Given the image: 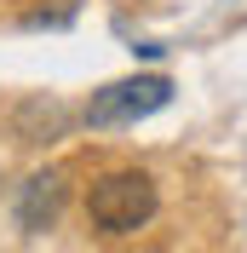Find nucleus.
Instances as JSON below:
<instances>
[{"label": "nucleus", "mask_w": 247, "mask_h": 253, "mask_svg": "<svg viewBox=\"0 0 247 253\" xmlns=\"http://www.w3.org/2000/svg\"><path fill=\"white\" fill-rule=\"evenodd\" d=\"M155 207H161V190H155V178L138 173V167H115V173H104L86 190V219H92L104 236H132V230H144V224L155 219Z\"/></svg>", "instance_id": "f257e3e1"}, {"label": "nucleus", "mask_w": 247, "mask_h": 253, "mask_svg": "<svg viewBox=\"0 0 247 253\" xmlns=\"http://www.w3.org/2000/svg\"><path fill=\"white\" fill-rule=\"evenodd\" d=\"M172 104V81L167 75H126V81H109L86 98V126H132L144 115L167 110Z\"/></svg>", "instance_id": "f03ea898"}, {"label": "nucleus", "mask_w": 247, "mask_h": 253, "mask_svg": "<svg viewBox=\"0 0 247 253\" xmlns=\"http://www.w3.org/2000/svg\"><path fill=\"white\" fill-rule=\"evenodd\" d=\"M58 207H63V173H35L29 184L17 190V224L23 230H46L52 219H58Z\"/></svg>", "instance_id": "7ed1b4c3"}]
</instances>
